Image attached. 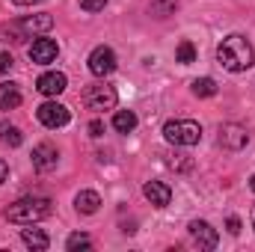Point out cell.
Segmentation results:
<instances>
[{
    "label": "cell",
    "mask_w": 255,
    "mask_h": 252,
    "mask_svg": "<svg viewBox=\"0 0 255 252\" xmlns=\"http://www.w3.org/2000/svg\"><path fill=\"white\" fill-rule=\"evenodd\" d=\"M217 60H220V65H223L226 71H235V74H238V71L253 68L255 51H253V45H250L247 36L232 33V36H226V39L217 45Z\"/></svg>",
    "instance_id": "6da1fadb"
},
{
    "label": "cell",
    "mask_w": 255,
    "mask_h": 252,
    "mask_svg": "<svg viewBox=\"0 0 255 252\" xmlns=\"http://www.w3.org/2000/svg\"><path fill=\"white\" fill-rule=\"evenodd\" d=\"M48 214H51V199H45V196H24L6 208V220L18 223V226H33V223L45 220Z\"/></svg>",
    "instance_id": "7a4b0ae2"
},
{
    "label": "cell",
    "mask_w": 255,
    "mask_h": 252,
    "mask_svg": "<svg viewBox=\"0 0 255 252\" xmlns=\"http://www.w3.org/2000/svg\"><path fill=\"white\" fill-rule=\"evenodd\" d=\"M163 136L172 145H196L202 139V125L193 119H172L163 125Z\"/></svg>",
    "instance_id": "3957f363"
},
{
    "label": "cell",
    "mask_w": 255,
    "mask_h": 252,
    "mask_svg": "<svg viewBox=\"0 0 255 252\" xmlns=\"http://www.w3.org/2000/svg\"><path fill=\"white\" fill-rule=\"evenodd\" d=\"M116 101H119V95H116V89H113V86H107V83L86 86V92H83V104H86L89 110H95V113L113 110V107H116Z\"/></svg>",
    "instance_id": "277c9868"
},
{
    "label": "cell",
    "mask_w": 255,
    "mask_h": 252,
    "mask_svg": "<svg viewBox=\"0 0 255 252\" xmlns=\"http://www.w3.org/2000/svg\"><path fill=\"white\" fill-rule=\"evenodd\" d=\"M247 142H250V133H247V127L244 125H238V122H226V125H220V145H223V148H229V151H241Z\"/></svg>",
    "instance_id": "5b68a950"
},
{
    "label": "cell",
    "mask_w": 255,
    "mask_h": 252,
    "mask_svg": "<svg viewBox=\"0 0 255 252\" xmlns=\"http://www.w3.org/2000/svg\"><path fill=\"white\" fill-rule=\"evenodd\" d=\"M187 229H190V238H193V244H196L199 250H217L220 235H217V229H214L211 223H205V220H193Z\"/></svg>",
    "instance_id": "8992f818"
},
{
    "label": "cell",
    "mask_w": 255,
    "mask_h": 252,
    "mask_svg": "<svg viewBox=\"0 0 255 252\" xmlns=\"http://www.w3.org/2000/svg\"><path fill=\"white\" fill-rule=\"evenodd\" d=\"M36 116H39V122L45 127H63L68 125V107L60 104V101H45L39 110H36Z\"/></svg>",
    "instance_id": "52a82bcc"
},
{
    "label": "cell",
    "mask_w": 255,
    "mask_h": 252,
    "mask_svg": "<svg viewBox=\"0 0 255 252\" xmlns=\"http://www.w3.org/2000/svg\"><path fill=\"white\" fill-rule=\"evenodd\" d=\"M89 71L95 74V77H107V74H113L116 71V54L110 51V48H95L92 54H89Z\"/></svg>",
    "instance_id": "ba28073f"
},
{
    "label": "cell",
    "mask_w": 255,
    "mask_h": 252,
    "mask_svg": "<svg viewBox=\"0 0 255 252\" xmlns=\"http://www.w3.org/2000/svg\"><path fill=\"white\" fill-rule=\"evenodd\" d=\"M57 54H60V45H57L54 39H36V42L30 45V60H33L36 65L54 63Z\"/></svg>",
    "instance_id": "9c48e42d"
},
{
    "label": "cell",
    "mask_w": 255,
    "mask_h": 252,
    "mask_svg": "<svg viewBox=\"0 0 255 252\" xmlns=\"http://www.w3.org/2000/svg\"><path fill=\"white\" fill-rule=\"evenodd\" d=\"M57 160H60V154H57V148H54L51 142H39V145L33 148V166H36L39 172L57 169Z\"/></svg>",
    "instance_id": "30bf717a"
},
{
    "label": "cell",
    "mask_w": 255,
    "mask_h": 252,
    "mask_svg": "<svg viewBox=\"0 0 255 252\" xmlns=\"http://www.w3.org/2000/svg\"><path fill=\"white\" fill-rule=\"evenodd\" d=\"M65 86H68V80H65L63 71H45V74L36 80V89H39L42 95H51V98H57L60 92H65Z\"/></svg>",
    "instance_id": "8fae6325"
},
{
    "label": "cell",
    "mask_w": 255,
    "mask_h": 252,
    "mask_svg": "<svg viewBox=\"0 0 255 252\" xmlns=\"http://www.w3.org/2000/svg\"><path fill=\"white\" fill-rule=\"evenodd\" d=\"M142 193H145V199H148L154 208H166V205L172 202V190H169V184H163V181H148V184L142 187Z\"/></svg>",
    "instance_id": "7c38bea8"
},
{
    "label": "cell",
    "mask_w": 255,
    "mask_h": 252,
    "mask_svg": "<svg viewBox=\"0 0 255 252\" xmlns=\"http://www.w3.org/2000/svg\"><path fill=\"white\" fill-rule=\"evenodd\" d=\"M21 27H24V33H27V36L48 33V30L54 27V18H51L48 12H39V15H30V18H24V21H21Z\"/></svg>",
    "instance_id": "4fadbf2b"
},
{
    "label": "cell",
    "mask_w": 255,
    "mask_h": 252,
    "mask_svg": "<svg viewBox=\"0 0 255 252\" xmlns=\"http://www.w3.org/2000/svg\"><path fill=\"white\" fill-rule=\"evenodd\" d=\"M98 205H101V196H98L95 190H80V193L74 196V208H77L80 214H95Z\"/></svg>",
    "instance_id": "5bb4252c"
},
{
    "label": "cell",
    "mask_w": 255,
    "mask_h": 252,
    "mask_svg": "<svg viewBox=\"0 0 255 252\" xmlns=\"http://www.w3.org/2000/svg\"><path fill=\"white\" fill-rule=\"evenodd\" d=\"M21 104V89L15 83H0V110H15Z\"/></svg>",
    "instance_id": "9a60e30c"
},
{
    "label": "cell",
    "mask_w": 255,
    "mask_h": 252,
    "mask_svg": "<svg viewBox=\"0 0 255 252\" xmlns=\"http://www.w3.org/2000/svg\"><path fill=\"white\" fill-rule=\"evenodd\" d=\"M21 238H24V244H27L30 250H36V252H42V250L51 247V241H48V235H45L42 229H24Z\"/></svg>",
    "instance_id": "2e32d148"
},
{
    "label": "cell",
    "mask_w": 255,
    "mask_h": 252,
    "mask_svg": "<svg viewBox=\"0 0 255 252\" xmlns=\"http://www.w3.org/2000/svg\"><path fill=\"white\" fill-rule=\"evenodd\" d=\"M113 127H116L119 133H130V130L136 127V113H133V110H119V113L113 116Z\"/></svg>",
    "instance_id": "e0dca14e"
},
{
    "label": "cell",
    "mask_w": 255,
    "mask_h": 252,
    "mask_svg": "<svg viewBox=\"0 0 255 252\" xmlns=\"http://www.w3.org/2000/svg\"><path fill=\"white\" fill-rule=\"evenodd\" d=\"M24 39H27V33H24L21 24H0V42L18 45V42H24Z\"/></svg>",
    "instance_id": "ac0fdd59"
},
{
    "label": "cell",
    "mask_w": 255,
    "mask_h": 252,
    "mask_svg": "<svg viewBox=\"0 0 255 252\" xmlns=\"http://www.w3.org/2000/svg\"><path fill=\"white\" fill-rule=\"evenodd\" d=\"M0 142H6V145H12V148H18L21 142H24V136H21V130L15 125H0Z\"/></svg>",
    "instance_id": "d6986e66"
},
{
    "label": "cell",
    "mask_w": 255,
    "mask_h": 252,
    "mask_svg": "<svg viewBox=\"0 0 255 252\" xmlns=\"http://www.w3.org/2000/svg\"><path fill=\"white\" fill-rule=\"evenodd\" d=\"M217 92V83L211 80V77H196L193 80V95H199V98H211Z\"/></svg>",
    "instance_id": "ffe728a7"
},
{
    "label": "cell",
    "mask_w": 255,
    "mask_h": 252,
    "mask_svg": "<svg viewBox=\"0 0 255 252\" xmlns=\"http://www.w3.org/2000/svg\"><path fill=\"white\" fill-rule=\"evenodd\" d=\"M175 9H178V0H154V3L148 6V12L157 15V18H166V15L175 12Z\"/></svg>",
    "instance_id": "44dd1931"
},
{
    "label": "cell",
    "mask_w": 255,
    "mask_h": 252,
    "mask_svg": "<svg viewBox=\"0 0 255 252\" xmlns=\"http://www.w3.org/2000/svg\"><path fill=\"white\" fill-rule=\"evenodd\" d=\"M175 60H178L181 65L196 63V48H193V42H181V45L175 48Z\"/></svg>",
    "instance_id": "7402d4cb"
},
{
    "label": "cell",
    "mask_w": 255,
    "mask_h": 252,
    "mask_svg": "<svg viewBox=\"0 0 255 252\" xmlns=\"http://www.w3.org/2000/svg\"><path fill=\"white\" fill-rule=\"evenodd\" d=\"M92 247V241L86 238V235H71L68 241H65V250L68 252H77V250H89Z\"/></svg>",
    "instance_id": "603a6c76"
},
{
    "label": "cell",
    "mask_w": 255,
    "mask_h": 252,
    "mask_svg": "<svg viewBox=\"0 0 255 252\" xmlns=\"http://www.w3.org/2000/svg\"><path fill=\"white\" fill-rule=\"evenodd\" d=\"M107 6V0H80V9L83 12H101Z\"/></svg>",
    "instance_id": "cb8c5ba5"
},
{
    "label": "cell",
    "mask_w": 255,
    "mask_h": 252,
    "mask_svg": "<svg viewBox=\"0 0 255 252\" xmlns=\"http://www.w3.org/2000/svg\"><path fill=\"white\" fill-rule=\"evenodd\" d=\"M169 166H172V169H181V172H187L193 163H190V160H181V154H175V157H169Z\"/></svg>",
    "instance_id": "d4e9b609"
},
{
    "label": "cell",
    "mask_w": 255,
    "mask_h": 252,
    "mask_svg": "<svg viewBox=\"0 0 255 252\" xmlns=\"http://www.w3.org/2000/svg\"><path fill=\"white\" fill-rule=\"evenodd\" d=\"M12 65H15V60H12V54H3V51H0V74L12 71Z\"/></svg>",
    "instance_id": "484cf974"
},
{
    "label": "cell",
    "mask_w": 255,
    "mask_h": 252,
    "mask_svg": "<svg viewBox=\"0 0 255 252\" xmlns=\"http://www.w3.org/2000/svg\"><path fill=\"white\" fill-rule=\"evenodd\" d=\"M226 226H229V235H238V232H241V220H238V217H229Z\"/></svg>",
    "instance_id": "4316f807"
},
{
    "label": "cell",
    "mask_w": 255,
    "mask_h": 252,
    "mask_svg": "<svg viewBox=\"0 0 255 252\" xmlns=\"http://www.w3.org/2000/svg\"><path fill=\"white\" fill-rule=\"evenodd\" d=\"M101 133H104V125H101V122L95 119V122L89 125V136H101Z\"/></svg>",
    "instance_id": "83f0119b"
},
{
    "label": "cell",
    "mask_w": 255,
    "mask_h": 252,
    "mask_svg": "<svg viewBox=\"0 0 255 252\" xmlns=\"http://www.w3.org/2000/svg\"><path fill=\"white\" fill-rule=\"evenodd\" d=\"M6 175H9V166H6V160H3V157H0V184H3V181H6Z\"/></svg>",
    "instance_id": "f1b7e54d"
},
{
    "label": "cell",
    "mask_w": 255,
    "mask_h": 252,
    "mask_svg": "<svg viewBox=\"0 0 255 252\" xmlns=\"http://www.w3.org/2000/svg\"><path fill=\"white\" fill-rule=\"evenodd\" d=\"M12 3H18V6H33V3H39V0H12Z\"/></svg>",
    "instance_id": "f546056e"
},
{
    "label": "cell",
    "mask_w": 255,
    "mask_h": 252,
    "mask_svg": "<svg viewBox=\"0 0 255 252\" xmlns=\"http://www.w3.org/2000/svg\"><path fill=\"white\" fill-rule=\"evenodd\" d=\"M250 187H253V193H255V175H253V178H250Z\"/></svg>",
    "instance_id": "4dcf8cb0"
}]
</instances>
